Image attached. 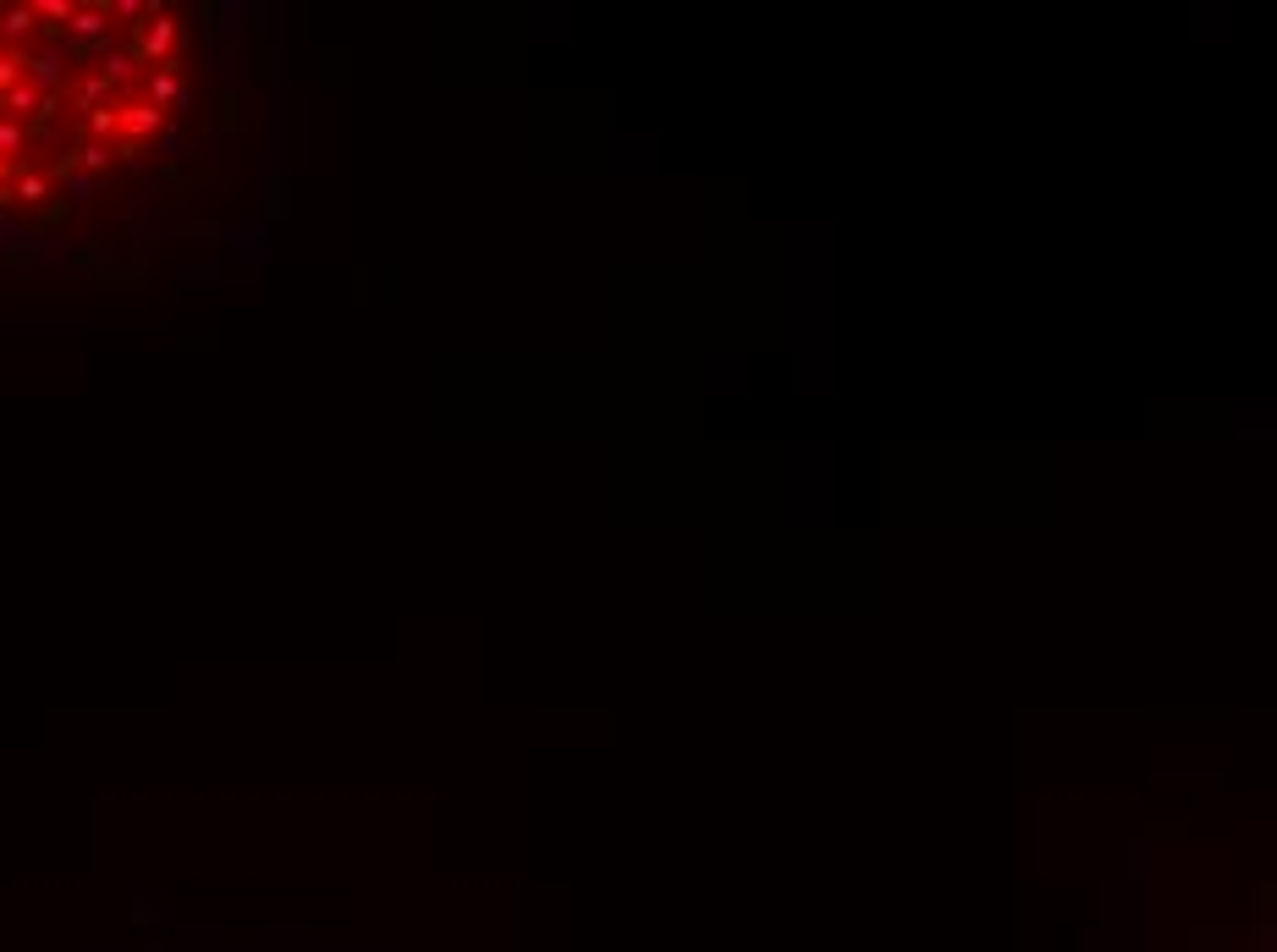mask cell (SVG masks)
I'll return each mask as SVG.
<instances>
[{
  "mask_svg": "<svg viewBox=\"0 0 1277 952\" xmlns=\"http://www.w3.org/2000/svg\"><path fill=\"white\" fill-rule=\"evenodd\" d=\"M111 34V11L0 6V204H39L160 127L171 94H138V72H166L176 22Z\"/></svg>",
  "mask_w": 1277,
  "mask_h": 952,
  "instance_id": "cell-1",
  "label": "cell"
}]
</instances>
